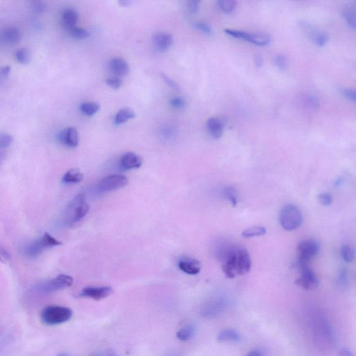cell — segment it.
<instances>
[{"mask_svg": "<svg viewBox=\"0 0 356 356\" xmlns=\"http://www.w3.org/2000/svg\"><path fill=\"white\" fill-rule=\"evenodd\" d=\"M90 206L86 201V196L84 193L76 195L73 200L70 203L68 210L71 214L72 222H78L85 217L89 213Z\"/></svg>", "mask_w": 356, "mask_h": 356, "instance_id": "8992f818", "label": "cell"}, {"mask_svg": "<svg viewBox=\"0 0 356 356\" xmlns=\"http://www.w3.org/2000/svg\"><path fill=\"white\" fill-rule=\"evenodd\" d=\"M236 1L233 0H220L217 1V4L219 9L223 12L230 13L235 11L237 7Z\"/></svg>", "mask_w": 356, "mask_h": 356, "instance_id": "f1b7e54d", "label": "cell"}, {"mask_svg": "<svg viewBox=\"0 0 356 356\" xmlns=\"http://www.w3.org/2000/svg\"><path fill=\"white\" fill-rule=\"evenodd\" d=\"M319 203H321L324 206H329L332 204V197L330 193H322L319 195Z\"/></svg>", "mask_w": 356, "mask_h": 356, "instance_id": "60d3db41", "label": "cell"}, {"mask_svg": "<svg viewBox=\"0 0 356 356\" xmlns=\"http://www.w3.org/2000/svg\"><path fill=\"white\" fill-rule=\"evenodd\" d=\"M161 76L163 80L165 81V82L166 83V84H168L170 88L175 89V90H179L180 87H179L178 83L175 82L173 79L170 78V77H168V76L166 75V74L162 73Z\"/></svg>", "mask_w": 356, "mask_h": 356, "instance_id": "f6af8a7d", "label": "cell"}, {"mask_svg": "<svg viewBox=\"0 0 356 356\" xmlns=\"http://www.w3.org/2000/svg\"><path fill=\"white\" fill-rule=\"evenodd\" d=\"M207 127L212 137L218 139L223 135L224 122L218 118H210L207 121Z\"/></svg>", "mask_w": 356, "mask_h": 356, "instance_id": "e0dca14e", "label": "cell"}, {"mask_svg": "<svg viewBox=\"0 0 356 356\" xmlns=\"http://www.w3.org/2000/svg\"><path fill=\"white\" fill-rule=\"evenodd\" d=\"M100 105L97 102H84L80 105V110L83 114L87 117H92L100 111Z\"/></svg>", "mask_w": 356, "mask_h": 356, "instance_id": "d4e9b609", "label": "cell"}, {"mask_svg": "<svg viewBox=\"0 0 356 356\" xmlns=\"http://www.w3.org/2000/svg\"><path fill=\"white\" fill-rule=\"evenodd\" d=\"M341 255L344 261L347 262H352L355 259V251L350 246L344 245L341 249Z\"/></svg>", "mask_w": 356, "mask_h": 356, "instance_id": "d6a6232c", "label": "cell"}, {"mask_svg": "<svg viewBox=\"0 0 356 356\" xmlns=\"http://www.w3.org/2000/svg\"><path fill=\"white\" fill-rule=\"evenodd\" d=\"M142 158L134 152H127L120 159V165L124 169L139 168L142 166Z\"/></svg>", "mask_w": 356, "mask_h": 356, "instance_id": "5bb4252c", "label": "cell"}, {"mask_svg": "<svg viewBox=\"0 0 356 356\" xmlns=\"http://www.w3.org/2000/svg\"><path fill=\"white\" fill-rule=\"evenodd\" d=\"M84 174L77 168H72L68 170L62 178V182L66 184H77L82 182Z\"/></svg>", "mask_w": 356, "mask_h": 356, "instance_id": "603a6c76", "label": "cell"}, {"mask_svg": "<svg viewBox=\"0 0 356 356\" xmlns=\"http://www.w3.org/2000/svg\"><path fill=\"white\" fill-rule=\"evenodd\" d=\"M194 26L195 29L204 33L205 34L210 35L213 33V29L208 23L198 22L195 23Z\"/></svg>", "mask_w": 356, "mask_h": 356, "instance_id": "ab89813d", "label": "cell"}, {"mask_svg": "<svg viewBox=\"0 0 356 356\" xmlns=\"http://www.w3.org/2000/svg\"><path fill=\"white\" fill-rule=\"evenodd\" d=\"M266 230L264 227L254 226L243 230L241 235L244 238H253L256 237L263 236L266 234Z\"/></svg>", "mask_w": 356, "mask_h": 356, "instance_id": "484cf974", "label": "cell"}, {"mask_svg": "<svg viewBox=\"0 0 356 356\" xmlns=\"http://www.w3.org/2000/svg\"><path fill=\"white\" fill-rule=\"evenodd\" d=\"M10 260H11V255L9 251L0 245V261L6 264V263L9 262Z\"/></svg>", "mask_w": 356, "mask_h": 356, "instance_id": "ee69618b", "label": "cell"}, {"mask_svg": "<svg viewBox=\"0 0 356 356\" xmlns=\"http://www.w3.org/2000/svg\"><path fill=\"white\" fill-rule=\"evenodd\" d=\"M21 39H22L21 31L15 26L5 28L0 32V39L6 44H18L21 41Z\"/></svg>", "mask_w": 356, "mask_h": 356, "instance_id": "9a60e30c", "label": "cell"}, {"mask_svg": "<svg viewBox=\"0 0 356 356\" xmlns=\"http://www.w3.org/2000/svg\"><path fill=\"white\" fill-rule=\"evenodd\" d=\"M222 270L227 278L233 279L248 274L251 269V259L247 250L235 245H223L218 251Z\"/></svg>", "mask_w": 356, "mask_h": 356, "instance_id": "6da1fadb", "label": "cell"}, {"mask_svg": "<svg viewBox=\"0 0 356 356\" xmlns=\"http://www.w3.org/2000/svg\"><path fill=\"white\" fill-rule=\"evenodd\" d=\"M16 59L20 64L25 65L30 61V54L25 48H21L16 52Z\"/></svg>", "mask_w": 356, "mask_h": 356, "instance_id": "1f68e13d", "label": "cell"}, {"mask_svg": "<svg viewBox=\"0 0 356 356\" xmlns=\"http://www.w3.org/2000/svg\"><path fill=\"white\" fill-rule=\"evenodd\" d=\"M225 197L229 200L233 207H236L238 203V195L236 189L233 187H228L224 190Z\"/></svg>", "mask_w": 356, "mask_h": 356, "instance_id": "f546056e", "label": "cell"}, {"mask_svg": "<svg viewBox=\"0 0 356 356\" xmlns=\"http://www.w3.org/2000/svg\"><path fill=\"white\" fill-rule=\"evenodd\" d=\"M128 184V179L124 175H112L105 177L97 185L99 191L105 193L121 189Z\"/></svg>", "mask_w": 356, "mask_h": 356, "instance_id": "ba28073f", "label": "cell"}, {"mask_svg": "<svg viewBox=\"0 0 356 356\" xmlns=\"http://www.w3.org/2000/svg\"><path fill=\"white\" fill-rule=\"evenodd\" d=\"M339 356H354V355L350 349L344 348V349H342L340 353H339Z\"/></svg>", "mask_w": 356, "mask_h": 356, "instance_id": "c3c4849f", "label": "cell"}, {"mask_svg": "<svg viewBox=\"0 0 356 356\" xmlns=\"http://www.w3.org/2000/svg\"><path fill=\"white\" fill-rule=\"evenodd\" d=\"M342 94L344 97H347L348 100L355 102L356 101V93L352 89H344L342 90Z\"/></svg>", "mask_w": 356, "mask_h": 356, "instance_id": "bcb514c9", "label": "cell"}, {"mask_svg": "<svg viewBox=\"0 0 356 356\" xmlns=\"http://www.w3.org/2000/svg\"><path fill=\"white\" fill-rule=\"evenodd\" d=\"M170 104L175 109H182L186 107L187 102L185 99L180 97H174L170 99Z\"/></svg>", "mask_w": 356, "mask_h": 356, "instance_id": "74e56055", "label": "cell"}, {"mask_svg": "<svg viewBox=\"0 0 356 356\" xmlns=\"http://www.w3.org/2000/svg\"><path fill=\"white\" fill-rule=\"evenodd\" d=\"M31 9L34 10L35 12L44 13L48 10L47 5L42 1H33L31 2Z\"/></svg>", "mask_w": 356, "mask_h": 356, "instance_id": "d590c367", "label": "cell"}, {"mask_svg": "<svg viewBox=\"0 0 356 356\" xmlns=\"http://www.w3.org/2000/svg\"><path fill=\"white\" fill-rule=\"evenodd\" d=\"M10 72H11V68H10V66H4V67L1 68L0 69V77H2V78L7 77L9 75Z\"/></svg>", "mask_w": 356, "mask_h": 356, "instance_id": "7dc6e473", "label": "cell"}, {"mask_svg": "<svg viewBox=\"0 0 356 356\" xmlns=\"http://www.w3.org/2000/svg\"><path fill=\"white\" fill-rule=\"evenodd\" d=\"M109 356H118L116 355L115 354H114L113 352H112V353H110V354H109Z\"/></svg>", "mask_w": 356, "mask_h": 356, "instance_id": "9f6ffc18", "label": "cell"}, {"mask_svg": "<svg viewBox=\"0 0 356 356\" xmlns=\"http://www.w3.org/2000/svg\"><path fill=\"white\" fill-rule=\"evenodd\" d=\"M153 44L159 52H166L173 44V37L171 34L167 33H157L152 37Z\"/></svg>", "mask_w": 356, "mask_h": 356, "instance_id": "8fae6325", "label": "cell"}, {"mask_svg": "<svg viewBox=\"0 0 356 356\" xmlns=\"http://www.w3.org/2000/svg\"><path fill=\"white\" fill-rule=\"evenodd\" d=\"M106 83L109 87L116 90L120 89L122 86V80L119 77H109L106 79Z\"/></svg>", "mask_w": 356, "mask_h": 356, "instance_id": "f35d334b", "label": "cell"}, {"mask_svg": "<svg viewBox=\"0 0 356 356\" xmlns=\"http://www.w3.org/2000/svg\"><path fill=\"white\" fill-rule=\"evenodd\" d=\"M254 61L257 67L260 68L262 65V59H261V58L260 56H256Z\"/></svg>", "mask_w": 356, "mask_h": 356, "instance_id": "816d5d0a", "label": "cell"}, {"mask_svg": "<svg viewBox=\"0 0 356 356\" xmlns=\"http://www.w3.org/2000/svg\"><path fill=\"white\" fill-rule=\"evenodd\" d=\"M69 34L71 37L77 40H84L90 37L91 34L87 29H82V28L74 27L70 29Z\"/></svg>", "mask_w": 356, "mask_h": 356, "instance_id": "83f0119b", "label": "cell"}, {"mask_svg": "<svg viewBox=\"0 0 356 356\" xmlns=\"http://www.w3.org/2000/svg\"><path fill=\"white\" fill-rule=\"evenodd\" d=\"M47 248L46 245L45 244L42 239L35 240L24 248V254L28 258H37L39 255L44 252L45 249Z\"/></svg>", "mask_w": 356, "mask_h": 356, "instance_id": "d6986e66", "label": "cell"}, {"mask_svg": "<svg viewBox=\"0 0 356 356\" xmlns=\"http://www.w3.org/2000/svg\"><path fill=\"white\" fill-rule=\"evenodd\" d=\"M5 157H6V155H5L4 152L2 151H0V164L4 161Z\"/></svg>", "mask_w": 356, "mask_h": 356, "instance_id": "f5cc1de1", "label": "cell"}, {"mask_svg": "<svg viewBox=\"0 0 356 356\" xmlns=\"http://www.w3.org/2000/svg\"><path fill=\"white\" fill-rule=\"evenodd\" d=\"M246 356H263L262 353L259 350H253L248 353Z\"/></svg>", "mask_w": 356, "mask_h": 356, "instance_id": "f907efd6", "label": "cell"}, {"mask_svg": "<svg viewBox=\"0 0 356 356\" xmlns=\"http://www.w3.org/2000/svg\"><path fill=\"white\" fill-rule=\"evenodd\" d=\"M58 139L61 143L69 148H76L79 145V134L74 127H68L61 130L58 135Z\"/></svg>", "mask_w": 356, "mask_h": 356, "instance_id": "30bf717a", "label": "cell"}, {"mask_svg": "<svg viewBox=\"0 0 356 356\" xmlns=\"http://www.w3.org/2000/svg\"><path fill=\"white\" fill-rule=\"evenodd\" d=\"M200 1L197 0H191L187 2V9L192 14L198 12L200 7Z\"/></svg>", "mask_w": 356, "mask_h": 356, "instance_id": "7bdbcfd3", "label": "cell"}, {"mask_svg": "<svg viewBox=\"0 0 356 356\" xmlns=\"http://www.w3.org/2000/svg\"><path fill=\"white\" fill-rule=\"evenodd\" d=\"M298 266L300 271V276L296 280V284L306 290L316 289L319 285V280L314 271L309 267V265H301Z\"/></svg>", "mask_w": 356, "mask_h": 356, "instance_id": "52a82bcc", "label": "cell"}, {"mask_svg": "<svg viewBox=\"0 0 356 356\" xmlns=\"http://www.w3.org/2000/svg\"><path fill=\"white\" fill-rule=\"evenodd\" d=\"M73 278L66 274H61L52 280L46 281L37 286L36 289L45 294H50L71 287Z\"/></svg>", "mask_w": 356, "mask_h": 356, "instance_id": "5b68a950", "label": "cell"}, {"mask_svg": "<svg viewBox=\"0 0 356 356\" xmlns=\"http://www.w3.org/2000/svg\"><path fill=\"white\" fill-rule=\"evenodd\" d=\"M111 71L119 76H126L130 72V66L125 59L122 58H114L109 63Z\"/></svg>", "mask_w": 356, "mask_h": 356, "instance_id": "2e32d148", "label": "cell"}, {"mask_svg": "<svg viewBox=\"0 0 356 356\" xmlns=\"http://www.w3.org/2000/svg\"><path fill=\"white\" fill-rule=\"evenodd\" d=\"M280 223L283 229L293 231L298 229L303 223V216L295 205H287L283 207L280 213Z\"/></svg>", "mask_w": 356, "mask_h": 356, "instance_id": "3957f363", "label": "cell"}, {"mask_svg": "<svg viewBox=\"0 0 356 356\" xmlns=\"http://www.w3.org/2000/svg\"><path fill=\"white\" fill-rule=\"evenodd\" d=\"M276 63L277 64L278 69L281 71H285L287 69V57L283 54L277 56L276 59Z\"/></svg>", "mask_w": 356, "mask_h": 356, "instance_id": "b9f144b4", "label": "cell"}, {"mask_svg": "<svg viewBox=\"0 0 356 356\" xmlns=\"http://www.w3.org/2000/svg\"><path fill=\"white\" fill-rule=\"evenodd\" d=\"M303 102L305 105L307 106L309 108L317 109L319 106V100L317 96L312 94H307L303 98Z\"/></svg>", "mask_w": 356, "mask_h": 356, "instance_id": "836d02e7", "label": "cell"}, {"mask_svg": "<svg viewBox=\"0 0 356 356\" xmlns=\"http://www.w3.org/2000/svg\"><path fill=\"white\" fill-rule=\"evenodd\" d=\"M226 305L224 301L215 300L214 301L209 303L202 309V315L207 318L216 317L221 314L226 309Z\"/></svg>", "mask_w": 356, "mask_h": 356, "instance_id": "7c38bea8", "label": "cell"}, {"mask_svg": "<svg viewBox=\"0 0 356 356\" xmlns=\"http://www.w3.org/2000/svg\"><path fill=\"white\" fill-rule=\"evenodd\" d=\"M57 356H70L67 355V354H59V355H58Z\"/></svg>", "mask_w": 356, "mask_h": 356, "instance_id": "6f0895ef", "label": "cell"}, {"mask_svg": "<svg viewBox=\"0 0 356 356\" xmlns=\"http://www.w3.org/2000/svg\"><path fill=\"white\" fill-rule=\"evenodd\" d=\"M130 1H119V4L121 5L122 6H127L130 4Z\"/></svg>", "mask_w": 356, "mask_h": 356, "instance_id": "db71d44e", "label": "cell"}, {"mask_svg": "<svg viewBox=\"0 0 356 356\" xmlns=\"http://www.w3.org/2000/svg\"><path fill=\"white\" fill-rule=\"evenodd\" d=\"M178 266L180 269L187 274L197 275L199 274L200 270H201V264L198 260L193 259V258H182L179 261Z\"/></svg>", "mask_w": 356, "mask_h": 356, "instance_id": "4fadbf2b", "label": "cell"}, {"mask_svg": "<svg viewBox=\"0 0 356 356\" xmlns=\"http://www.w3.org/2000/svg\"><path fill=\"white\" fill-rule=\"evenodd\" d=\"M72 311L68 308L59 306H49L41 312V320L49 326L64 324L71 319Z\"/></svg>", "mask_w": 356, "mask_h": 356, "instance_id": "7a4b0ae2", "label": "cell"}, {"mask_svg": "<svg viewBox=\"0 0 356 356\" xmlns=\"http://www.w3.org/2000/svg\"><path fill=\"white\" fill-rule=\"evenodd\" d=\"M79 20V14L76 10L73 9H67L63 12L62 23L63 25L66 29H70L76 27Z\"/></svg>", "mask_w": 356, "mask_h": 356, "instance_id": "ffe728a7", "label": "cell"}, {"mask_svg": "<svg viewBox=\"0 0 356 356\" xmlns=\"http://www.w3.org/2000/svg\"><path fill=\"white\" fill-rule=\"evenodd\" d=\"M166 356H179L178 354H177V353L171 352V353H169V354H168V355H167Z\"/></svg>", "mask_w": 356, "mask_h": 356, "instance_id": "11a10c76", "label": "cell"}, {"mask_svg": "<svg viewBox=\"0 0 356 356\" xmlns=\"http://www.w3.org/2000/svg\"><path fill=\"white\" fill-rule=\"evenodd\" d=\"M320 251V244L313 239L301 241L297 247V264L309 265V261L317 256Z\"/></svg>", "mask_w": 356, "mask_h": 356, "instance_id": "277c9868", "label": "cell"}, {"mask_svg": "<svg viewBox=\"0 0 356 356\" xmlns=\"http://www.w3.org/2000/svg\"><path fill=\"white\" fill-rule=\"evenodd\" d=\"M242 40L256 45L258 46H267L271 42V38L269 35L262 34V33H256V34H250V33L243 31Z\"/></svg>", "mask_w": 356, "mask_h": 356, "instance_id": "ac0fdd59", "label": "cell"}, {"mask_svg": "<svg viewBox=\"0 0 356 356\" xmlns=\"http://www.w3.org/2000/svg\"><path fill=\"white\" fill-rule=\"evenodd\" d=\"M310 39L312 40L313 42L316 46H319V47H323L327 44L329 37L325 33L317 31Z\"/></svg>", "mask_w": 356, "mask_h": 356, "instance_id": "4dcf8cb0", "label": "cell"}, {"mask_svg": "<svg viewBox=\"0 0 356 356\" xmlns=\"http://www.w3.org/2000/svg\"><path fill=\"white\" fill-rule=\"evenodd\" d=\"M13 140L12 136L9 134H0V148H6L10 146Z\"/></svg>", "mask_w": 356, "mask_h": 356, "instance_id": "8d00e7d4", "label": "cell"}, {"mask_svg": "<svg viewBox=\"0 0 356 356\" xmlns=\"http://www.w3.org/2000/svg\"><path fill=\"white\" fill-rule=\"evenodd\" d=\"M135 113L133 110L129 108H123L119 110L114 118V123L117 125H122L131 120L135 119Z\"/></svg>", "mask_w": 356, "mask_h": 356, "instance_id": "7402d4cb", "label": "cell"}, {"mask_svg": "<svg viewBox=\"0 0 356 356\" xmlns=\"http://www.w3.org/2000/svg\"><path fill=\"white\" fill-rule=\"evenodd\" d=\"M113 293V289L109 286L104 287H87L84 288L79 293V297L89 298L100 301V300L108 297Z\"/></svg>", "mask_w": 356, "mask_h": 356, "instance_id": "9c48e42d", "label": "cell"}, {"mask_svg": "<svg viewBox=\"0 0 356 356\" xmlns=\"http://www.w3.org/2000/svg\"><path fill=\"white\" fill-rule=\"evenodd\" d=\"M342 16L349 27L353 29L356 28V15L354 10L350 7H344L342 10Z\"/></svg>", "mask_w": 356, "mask_h": 356, "instance_id": "4316f807", "label": "cell"}, {"mask_svg": "<svg viewBox=\"0 0 356 356\" xmlns=\"http://www.w3.org/2000/svg\"><path fill=\"white\" fill-rule=\"evenodd\" d=\"M43 241L46 245L47 248L54 247V246H59L61 245V241H58L55 238L53 237L52 235L49 234V233H46L44 235V236L41 237Z\"/></svg>", "mask_w": 356, "mask_h": 356, "instance_id": "e575fe53", "label": "cell"}, {"mask_svg": "<svg viewBox=\"0 0 356 356\" xmlns=\"http://www.w3.org/2000/svg\"><path fill=\"white\" fill-rule=\"evenodd\" d=\"M195 332V327L193 324H189L182 328L177 332V338L182 342H186L193 337Z\"/></svg>", "mask_w": 356, "mask_h": 356, "instance_id": "cb8c5ba5", "label": "cell"}, {"mask_svg": "<svg viewBox=\"0 0 356 356\" xmlns=\"http://www.w3.org/2000/svg\"><path fill=\"white\" fill-rule=\"evenodd\" d=\"M241 339V335L237 331L233 329L222 331L217 337V341L221 343L224 342H237Z\"/></svg>", "mask_w": 356, "mask_h": 356, "instance_id": "44dd1931", "label": "cell"}, {"mask_svg": "<svg viewBox=\"0 0 356 356\" xmlns=\"http://www.w3.org/2000/svg\"><path fill=\"white\" fill-rule=\"evenodd\" d=\"M347 276L346 271H342V274L339 276V281L341 285L346 284L347 283Z\"/></svg>", "mask_w": 356, "mask_h": 356, "instance_id": "681fc988", "label": "cell"}]
</instances>
